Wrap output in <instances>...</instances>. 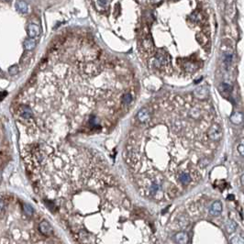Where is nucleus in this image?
Instances as JSON below:
<instances>
[{"label": "nucleus", "instance_id": "obj_1", "mask_svg": "<svg viewBox=\"0 0 244 244\" xmlns=\"http://www.w3.org/2000/svg\"><path fill=\"white\" fill-rule=\"evenodd\" d=\"M10 156V149H9V142L7 137L6 135L5 130L0 123V167L4 165L8 161Z\"/></svg>", "mask_w": 244, "mask_h": 244}, {"label": "nucleus", "instance_id": "obj_2", "mask_svg": "<svg viewBox=\"0 0 244 244\" xmlns=\"http://www.w3.org/2000/svg\"><path fill=\"white\" fill-rule=\"evenodd\" d=\"M40 230H41V233H43L46 236H49L50 234L52 232V228H50V226L47 222H41L40 224Z\"/></svg>", "mask_w": 244, "mask_h": 244}, {"label": "nucleus", "instance_id": "obj_3", "mask_svg": "<svg viewBox=\"0 0 244 244\" xmlns=\"http://www.w3.org/2000/svg\"><path fill=\"white\" fill-rule=\"evenodd\" d=\"M40 34V28L38 25L36 24H31L29 26V35L31 37V38H34L36 36H38Z\"/></svg>", "mask_w": 244, "mask_h": 244}, {"label": "nucleus", "instance_id": "obj_4", "mask_svg": "<svg viewBox=\"0 0 244 244\" xmlns=\"http://www.w3.org/2000/svg\"><path fill=\"white\" fill-rule=\"evenodd\" d=\"M17 9L21 13H26L28 11V6L27 4L22 0H17L16 3Z\"/></svg>", "mask_w": 244, "mask_h": 244}, {"label": "nucleus", "instance_id": "obj_5", "mask_svg": "<svg viewBox=\"0 0 244 244\" xmlns=\"http://www.w3.org/2000/svg\"><path fill=\"white\" fill-rule=\"evenodd\" d=\"M24 45H25V48H26L27 50H31V49H33L34 47H35V45H36V42H35V41H34V40H32V39H30V40H27V41H25Z\"/></svg>", "mask_w": 244, "mask_h": 244}]
</instances>
